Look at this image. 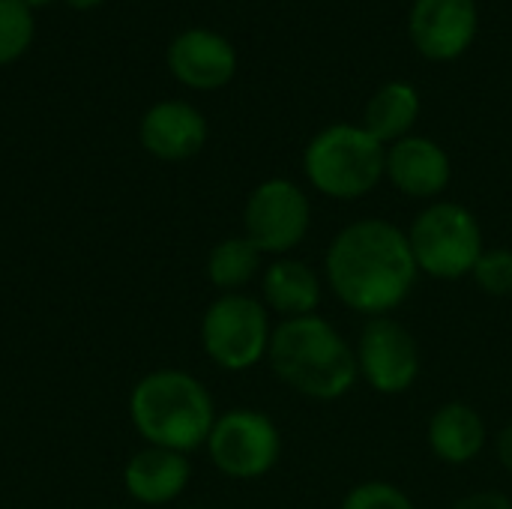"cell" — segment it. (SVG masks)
<instances>
[{
  "label": "cell",
  "mask_w": 512,
  "mask_h": 509,
  "mask_svg": "<svg viewBox=\"0 0 512 509\" xmlns=\"http://www.w3.org/2000/svg\"><path fill=\"white\" fill-rule=\"evenodd\" d=\"M420 279L408 231L381 216L354 219L324 252V282L333 297L366 318L393 315Z\"/></svg>",
  "instance_id": "cell-1"
},
{
  "label": "cell",
  "mask_w": 512,
  "mask_h": 509,
  "mask_svg": "<svg viewBox=\"0 0 512 509\" xmlns=\"http://www.w3.org/2000/svg\"><path fill=\"white\" fill-rule=\"evenodd\" d=\"M267 363L288 390L312 402H336L360 381L354 345L321 315L279 321Z\"/></svg>",
  "instance_id": "cell-2"
},
{
  "label": "cell",
  "mask_w": 512,
  "mask_h": 509,
  "mask_svg": "<svg viewBox=\"0 0 512 509\" xmlns=\"http://www.w3.org/2000/svg\"><path fill=\"white\" fill-rule=\"evenodd\" d=\"M216 417L210 390L183 369H156L129 393V420L147 447L189 456L207 447Z\"/></svg>",
  "instance_id": "cell-3"
},
{
  "label": "cell",
  "mask_w": 512,
  "mask_h": 509,
  "mask_svg": "<svg viewBox=\"0 0 512 509\" xmlns=\"http://www.w3.org/2000/svg\"><path fill=\"white\" fill-rule=\"evenodd\" d=\"M387 171V147L360 123H330L303 150V174L333 201L366 198Z\"/></svg>",
  "instance_id": "cell-4"
},
{
  "label": "cell",
  "mask_w": 512,
  "mask_h": 509,
  "mask_svg": "<svg viewBox=\"0 0 512 509\" xmlns=\"http://www.w3.org/2000/svg\"><path fill=\"white\" fill-rule=\"evenodd\" d=\"M408 243L420 276L441 282H459L471 276L486 252L480 219L456 201L426 204L408 228Z\"/></svg>",
  "instance_id": "cell-5"
},
{
  "label": "cell",
  "mask_w": 512,
  "mask_h": 509,
  "mask_svg": "<svg viewBox=\"0 0 512 509\" xmlns=\"http://www.w3.org/2000/svg\"><path fill=\"white\" fill-rule=\"evenodd\" d=\"M273 321L261 297L219 294L201 315V348L225 372H249L267 360Z\"/></svg>",
  "instance_id": "cell-6"
},
{
  "label": "cell",
  "mask_w": 512,
  "mask_h": 509,
  "mask_svg": "<svg viewBox=\"0 0 512 509\" xmlns=\"http://www.w3.org/2000/svg\"><path fill=\"white\" fill-rule=\"evenodd\" d=\"M213 468L237 483L267 477L282 456V435L273 417L258 408H231L216 417L207 438Z\"/></svg>",
  "instance_id": "cell-7"
},
{
  "label": "cell",
  "mask_w": 512,
  "mask_h": 509,
  "mask_svg": "<svg viewBox=\"0 0 512 509\" xmlns=\"http://www.w3.org/2000/svg\"><path fill=\"white\" fill-rule=\"evenodd\" d=\"M312 228L309 195L288 177H270L258 183L243 207V237H249L261 255H291Z\"/></svg>",
  "instance_id": "cell-8"
},
{
  "label": "cell",
  "mask_w": 512,
  "mask_h": 509,
  "mask_svg": "<svg viewBox=\"0 0 512 509\" xmlns=\"http://www.w3.org/2000/svg\"><path fill=\"white\" fill-rule=\"evenodd\" d=\"M354 354H357L360 381H366L381 396L408 393L423 369L420 345L414 333L393 315L366 318Z\"/></svg>",
  "instance_id": "cell-9"
},
{
  "label": "cell",
  "mask_w": 512,
  "mask_h": 509,
  "mask_svg": "<svg viewBox=\"0 0 512 509\" xmlns=\"http://www.w3.org/2000/svg\"><path fill=\"white\" fill-rule=\"evenodd\" d=\"M480 27L474 0H414L408 12V36L414 48L435 63L462 57Z\"/></svg>",
  "instance_id": "cell-10"
},
{
  "label": "cell",
  "mask_w": 512,
  "mask_h": 509,
  "mask_svg": "<svg viewBox=\"0 0 512 509\" xmlns=\"http://www.w3.org/2000/svg\"><path fill=\"white\" fill-rule=\"evenodd\" d=\"M168 69L171 75L192 90H219L237 75V51L234 45L207 27H189L177 33L168 45Z\"/></svg>",
  "instance_id": "cell-11"
},
{
  "label": "cell",
  "mask_w": 512,
  "mask_h": 509,
  "mask_svg": "<svg viewBox=\"0 0 512 509\" xmlns=\"http://www.w3.org/2000/svg\"><path fill=\"white\" fill-rule=\"evenodd\" d=\"M138 141L162 162H186L207 144V120L183 99H162L144 111L138 123Z\"/></svg>",
  "instance_id": "cell-12"
},
{
  "label": "cell",
  "mask_w": 512,
  "mask_h": 509,
  "mask_svg": "<svg viewBox=\"0 0 512 509\" xmlns=\"http://www.w3.org/2000/svg\"><path fill=\"white\" fill-rule=\"evenodd\" d=\"M384 177L414 201H435L444 195L453 177V162L447 150L426 138V135H408L387 147V171Z\"/></svg>",
  "instance_id": "cell-13"
},
{
  "label": "cell",
  "mask_w": 512,
  "mask_h": 509,
  "mask_svg": "<svg viewBox=\"0 0 512 509\" xmlns=\"http://www.w3.org/2000/svg\"><path fill=\"white\" fill-rule=\"evenodd\" d=\"M192 480V462L186 453L144 447L123 468V486L141 507H165L177 501Z\"/></svg>",
  "instance_id": "cell-14"
},
{
  "label": "cell",
  "mask_w": 512,
  "mask_h": 509,
  "mask_svg": "<svg viewBox=\"0 0 512 509\" xmlns=\"http://www.w3.org/2000/svg\"><path fill=\"white\" fill-rule=\"evenodd\" d=\"M321 297L324 282L318 270L300 258H273L261 273V303L270 315H279L282 321L318 315Z\"/></svg>",
  "instance_id": "cell-15"
},
{
  "label": "cell",
  "mask_w": 512,
  "mask_h": 509,
  "mask_svg": "<svg viewBox=\"0 0 512 509\" xmlns=\"http://www.w3.org/2000/svg\"><path fill=\"white\" fill-rule=\"evenodd\" d=\"M429 450L438 462L462 468L483 456L489 444V429L480 411L468 402H444L435 408L426 426Z\"/></svg>",
  "instance_id": "cell-16"
},
{
  "label": "cell",
  "mask_w": 512,
  "mask_h": 509,
  "mask_svg": "<svg viewBox=\"0 0 512 509\" xmlns=\"http://www.w3.org/2000/svg\"><path fill=\"white\" fill-rule=\"evenodd\" d=\"M417 117H420V93H417V87L411 81L396 78V81L381 84L369 96L360 126L369 135H375L384 147H390V144L411 135Z\"/></svg>",
  "instance_id": "cell-17"
},
{
  "label": "cell",
  "mask_w": 512,
  "mask_h": 509,
  "mask_svg": "<svg viewBox=\"0 0 512 509\" xmlns=\"http://www.w3.org/2000/svg\"><path fill=\"white\" fill-rule=\"evenodd\" d=\"M264 273V255L261 249L237 234V237H225L219 240L210 255H207V279L213 288H219L222 294H237L243 291L252 279H258Z\"/></svg>",
  "instance_id": "cell-18"
},
{
  "label": "cell",
  "mask_w": 512,
  "mask_h": 509,
  "mask_svg": "<svg viewBox=\"0 0 512 509\" xmlns=\"http://www.w3.org/2000/svg\"><path fill=\"white\" fill-rule=\"evenodd\" d=\"M33 9L21 0H0V66L15 63L33 42Z\"/></svg>",
  "instance_id": "cell-19"
},
{
  "label": "cell",
  "mask_w": 512,
  "mask_h": 509,
  "mask_svg": "<svg viewBox=\"0 0 512 509\" xmlns=\"http://www.w3.org/2000/svg\"><path fill=\"white\" fill-rule=\"evenodd\" d=\"M471 279L489 297H512V249L507 246H486L480 255Z\"/></svg>",
  "instance_id": "cell-20"
},
{
  "label": "cell",
  "mask_w": 512,
  "mask_h": 509,
  "mask_svg": "<svg viewBox=\"0 0 512 509\" xmlns=\"http://www.w3.org/2000/svg\"><path fill=\"white\" fill-rule=\"evenodd\" d=\"M339 509H417L411 495L387 480H366L348 489Z\"/></svg>",
  "instance_id": "cell-21"
},
{
  "label": "cell",
  "mask_w": 512,
  "mask_h": 509,
  "mask_svg": "<svg viewBox=\"0 0 512 509\" xmlns=\"http://www.w3.org/2000/svg\"><path fill=\"white\" fill-rule=\"evenodd\" d=\"M450 509H512V501L504 492H471Z\"/></svg>",
  "instance_id": "cell-22"
},
{
  "label": "cell",
  "mask_w": 512,
  "mask_h": 509,
  "mask_svg": "<svg viewBox=\"0 0 512 509\" xmlns=\"http://www.w3.org/2000/svg\"><path fill=\"white\" fill-rule=\"evenodd\" d=\"M495 456H498V462L512 474V423L510 426H504V429L495 435Z\"/></svg>",
  "instance_id": "cell-23"
},
{
  "label": "cell",
  "mask_w": 512,
  "mask_h": 509,
  "mask_svg": "<svg viewBox=\"0 0 512 509\" xmlns=\"http://www.w3.org/2000/svg\"><path fill=\"white\" fill-rule=\"evenodd\" d=\"M72 9H93V6H99L102 0H66Z\"/></svg>",
  "instance_id": "cell-24"
},
{
  "label": "cell",
  "mask_w": 512,
  "mask_h": 509,
  "mask_svg": "<svg viewBox=\"0 0 512 509\" xmlns=\"http://www.w3.org/2000/svg\"><path fill=\"white\" fill-rule=\"evenodd\" d=\"M24 6H30V9H39V6H48V3H54V0H21Z\"/></svg>",
  "instance_id": "cell-25"
}]
</instances>
